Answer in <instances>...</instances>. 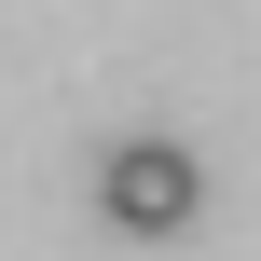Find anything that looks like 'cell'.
Listing matches in <instances>:
<instances>
[{"instance_id":"1","label":"cell","mask_w":261,"mask_h":261,"mask_svg":"<svg viewBox=\"0 0 261 261\" xmlns=\"http://www.w3.org/2000/svg\"><path fill=\"white\" fill-rule=\"evenodd\" d=\"M96 206H110L124 234H179V220L206 206V165H193L179 138H110V151H96Z\"/></svg>"}]
</instances>
